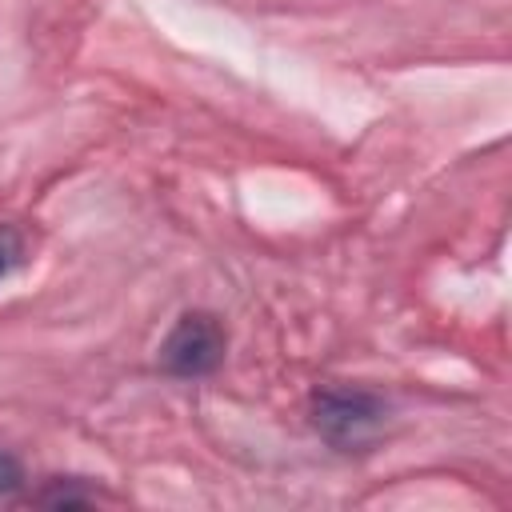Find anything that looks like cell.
I'll list each match as a JSON object with an SVG mask.
<instances>
[{
	"instance_id": "1",
	"label": "cell",
	"mask_w": 512,
	"mask_h": 512,
	"mask_svg": "<svg viewBox=\"0 0 512 512\" xmlns=\"http://www.w3.org/2000/svg\"><path fill=\"white\" fill-rule=\"evenodd\" d=\"M308 416H312L316 436H320L324 444H332L336 452H364V448H372L376 436L384 432L388 404H384V396H376L372 388L324 384V388L312 392Z\"/></svg>"
},
{
	"instance_id": "2",
	"label": "cell",
	"mask_w": 512,
	"mask_h": 512,
	"mask_svg": "<svg viewBox=\"0 0 512 512\" xmlns=\"http://www.w3.org/2000/svg\"><path fill=\"white\" fill-rule=\"evenodd\" d=\"M228 332L212 312H184L160 344V368L176 380L212 376L224 364Z\"/></svg>"
},
{
	"instance_id": "3",
	"label": "cell",
	"mask_w": 512,
	"mask_h": 512,
	"mask_svg": "<svg viewBox=\"0 0 512 512\" xmlns=\"http://www.w3.org/2000/svg\"><path fill=\"white\" fill-rule=\"evenodd\" d=\"M20 256H24V244H20V236L8 228V224H0V280L20 264Z\"/></svg>"
},
{
	"instance_id": "4",
	"label": "cell",
	"mask_w": 512,
	"mask_h": 512,
	"mask_svg": "<svg viewBox=\"0 0 512 512\" xmlns=\"http://www.w3.org/2000/svg\"><path fill=\"white\" fill-rule=\"evenodd\" d=\"M20 484H24V468H20V460H16L12 452L0 448V496H12Z\"/></svg>"
}]
</instances>
